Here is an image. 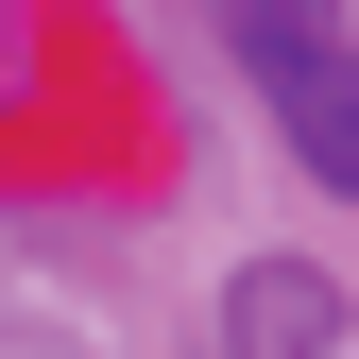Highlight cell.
<instances>
[{
	"label": "cell",
	"mask_w": 359,
	"mask_h": 359,
	"mask_svg": "<svg viewBox=\"0 0 359 359\" xmlns=\"http://www.w3.org/2000/svg\"><path fill=\"white\" fill-rule=\"evenodd\" d=\"M325 342H342V291L291 274V257H257V274L222 291V359H325Z\"/></svg>",
	"instance_id": "7a4b0ae2"
},
{
	"label": "cell",
	"mask_w": 359,
	"mask_h": 359,
	"mask_svg": "<svg viewBox=\"0 0 359 359\" xmlns=\"http://www.w3.org/2000/svg\"><path fill=\"white\" fill-rule=\"evenodd\" d=\"M222 34H240L274 137L308 154V189L359 205V34H342V0H222Z\"/></svg>",
	"instance_id": "6da1fadb"
}]
</instances>
